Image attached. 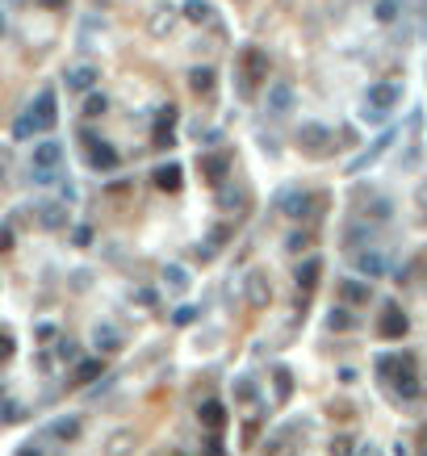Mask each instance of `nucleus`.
Listing matches in <instances>:
<instances>
[{
	"label": "nucleus",
	"instance_id": "1",
	"mask_svg": "<svg viewBox=\"0 0 427 456\" xmlns=\"http://www.w3.org/2000/svg\"><path fill=\"white\" fill-rule=\"evenodd\" d=\"M398 96H402L398 84H373V89H369V113H365V118L381 122V118H385V109H394V105H398Z\"/></svg>",
	"mask_w": 427,
	"mask_h": 456
},
{
	"label": "nucleus",
	"instance_id": "2",
	"mask_svg": "<svg viewBox=\"0 0 427 456\" xmlns=\"http://www.w3.org/2000/svg\"><path fill=\"white\" fill-rule=\"evenodd\" d=\"M264 72H268V59H264L260 50H243V92L256 89Z\"/></svg>",
	"mask_w": 427,
	"mask_h": 456
},
{
	"label": "nucleus",
	"instance_id": "3",
	"mask_svg": "<svg viewBox=\"0 0 427 456\" xmlns=\"http://www.w3.org/2000/svg\"><path fill=\"white\" fill-rule=\"evenodd\" d=\"M381 335H385V339H398V335H402V331H406V319H402V310H398V306H385V314H381Z\"/></svg>",
	"mask_w": 427,
	"mask_h": 456
},
{
	"label": "nucleus",
	"instance_id": "4",
	"mask_svg": "<svg viewBox=\"0 0 427 456\" xmlns=\"http://www.w3.org/2000/svg\"><path fill=\"white\" fill-rule=\"evenodd\" d=\"M302 142H306V147H310V151H323V147H327V142H331V135H327V130H323V126H306V130H302Z\"/></svg>",
	"mask_w": 427,
	"mask_h": 456
},
{
	"label": "nucleus",
	"instance_id": "5",
	"mask_svg": "<svg viewBox=\"0 0 427 456\" xmlns=\"http://www.w3.org/2000/svg\"><path fill=\"white\" fill-rule=\"evenodd\" d=\"M93 80H96L93 67H76V72H67V89H76V92L93 89Z\"/></svg>",
	"mask_w": 427,
	"mask_h": 456
},
{
	"label": "nucleus",
	"instance_id": "6",
	"mask_svg": "<svg viewBox=\"0 0 427 456\" xmlns=\"http://www.w3.org/2000/svg\"><path fill=\"white\" fill-rule=\"evenodd\" d=\"M289 101H293L289 84H273V92H268V105H273L277 113H285V109H289Z\"/></svg>",
	"mask_w": 427,
	"mask_h": 456
},
{
	"label": "nucleus",
	"instance_id": "7",
	"mask_svg": "<svg viewBox=\"0 0 427 456\" xmlns=\"http://www.w3.org/2000/svg\"><path fill=\"white\" fill-rule=\"evenodd\" d=\"M398 8H402V0H377L373 17H377V21H394V17H398Z\"/></svg>",
	"mask_w": 427,
	"mask_h": 456
},
{
	"label": "nucleus",
	"instance_id": "8",
	"mask_svg": "<svg viewBox=\"0 0 427 456\" xmlns=\"http://www.w3.org/2000/svg\"><path fill=\"white\" fill-rule=\"evenodd\" d=\"M55 159H59V147H55V142H42V147L34 151V164H42V168H50Z\"/></svg>",
	"mask_w": 427,
	"mask_h": 456
},
{
	"label": "nucleus",
	"instance_id": "9",
	"mask_svg": "<svg viewBox=\"0 0 427 456\" xmlns=\"http://www.w3.org/2000/svg\"><path fill=\"white\" fill-rule=\"evenodd\" d=\"M176 176H181V168H176V164H168V168H159V176H155V181H159V188H176Z\"/></svg>",
	"mask_w": 427,
	"mask_h": 456
},
{
	"label": "nucleus",
	"instance_id": "10",
	"mask_svg": "<svg viewBox=\"0 0 427 456\" xmlns=\"http://www.w3.org/2000/svg\"><path fill=\"white\" fill-rule=\"evenodd\" d=\"M343 297H348V302H369V289L356 285V280H348V285H343Z\"/></svg>",
	"mask_w": 427,
	"mask_h": 456
},
{
	"label": "nucleus",
	"instance_id": "11",
	"mask_svg": "<svg viewBox=\"0 0 427 456\" xmlns=\"http://www.w3.org/2000/svg\"><path fill=\"white\" fill-rule=\"evenodd\" d=\"M205 13H210V4H201V0H193L189 8H185V17H189V21H205Z\"/></svg>",
	"mask_w": 427,
	"mask_h": 456
},
{
	"label": "nucleus",
	"instance_id": "12",
	"mask_svg": "<svg viewBox=\"0 0 427 456\" xmlns=\"http://www.w3.org/2000/svg\"><path fill=\"white\" fill-rule=\"evenodd\" d=\"M360 268H365V273H381L385 260H381V256H360Z\"/></svg>",
	"mask_w": 427,
	"mask_h": 456
},
{
	"label": "nucleus",
	"instance_id": "13",
	"mask_svg": "<svg viewBox=\"0 0 427 456\" xmlns=\"http://www.w3.org/2000/svg\"><path fill=\"white\" fill-rule=\"evenodd\" d=\"M205 423H210V427H218V423H222V406H218V402H210V406H205Z\"/></svg>",
	"mask_w": 427,
	"mask_h": 456
},
{
	"label": "nucleus",
	"instance_id": "14",
	"mask_svg": "<svg viewBox=\"0 0 427 456\" xmlns=\"http://www.w3.org/2000/svg\"><path fill=\"white\" fill-rule=\"evenodd\" d=\"M314 276H319V260H310L302 273H297V280H306V285H314Z\"/></svg>",
	"mask_w": 427,
	"mask_h": 456
},
{
	"label": "nucleus",
	"instance_id": "15",
	"mask_svg": "<svg viewBox=\"0 0 427 456\" xmlns=\"http://www.w3.org/2000/svg\"><path fill=\"white\" fill-rule=\"evenodd\" d=\"M193 89H197V92L210 89V72H193Z\"/></svg>",
	"mask_w": 427,
	"mask_h": 456
},
{
	"label": "nucleus",
	"instance_id": "16",
	"mask_svg": "<svg viewBox=\"0 0 427 456\" xmlns=\"http://www.w3.org/2000/svg\"><path fill=\"white\" fill-rule=\"evenodd\" d=\"M331 326H352V314H348V310H335V314H331Z\"/></svg>",
	"mask_w": 427,
	"mask_h": 456
},
{
	"label": "nucleus",
	"instance_id": "17",
	"mask_svg": "<svg viewBox=\"0 0 427 456\" xmlns=\"http://www.w3.org/2000/svg\"><path fill=\"white\" fill-rule=\"evenodd\" d=\"M105 109V96H89V118H96Z\"/></svg>",
	"mask_w": 427,
	"mask_h": 456
},
{
	"label": "nucleus",
	"instance_id": "18",
	"mask_svg": "<svg viewBox=\"0 0 427 456\" xmlns=\"http://www.w3.org/2000/svg\"><path fill=\"white\" fill-rule=\"evenodd\" d=\"M42 4H63V0H42Z\"/></svg>",
	"mask_w": 427,
	"mask_h": 456
}]
</instances>
